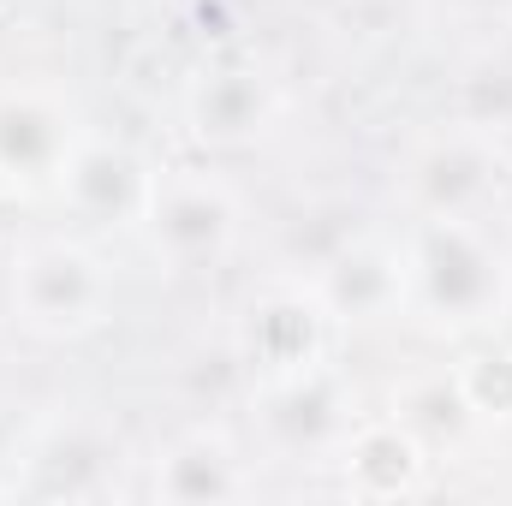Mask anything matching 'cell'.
<instances>
[{"label": "cell", "instance_id": "1", "mask_svg": "<svg viewBox=\"0 0 512 506\" xmlns=\"http://www.w3.org/2000/svg\"><path fill=\"white\" fill-rule=\"evenodd\" d=\"M405 245V316L435 334H483L512 310V251L483 221H411Z\"/></svg>", "mask_w": 512, "mask_h": 506}, {"label": "cell", "instance_id": "2", "mask_svg": "<svg viewBox=\"0 0 512 506\" xmlns=\"http://www.w3.org/2000/svg\"><path fill=\"white\" fill-rule=\"evenodd\" d=\"M6 310L36 340H84L114 316V268L84 239H30L6 256Z\"/></svg>", "mask_w": 512, "mask_h": 506}, {"label": "cell", "instance_id": "3", "mask_svg": "<svg viewBox=\"0 0 512 506\" xmlns=\"http://www.w3.org/2000/svg\"><path fill=\"white\" fill-rule=\"evenodd\" d=\"M239 197L227 179L197 173V167H173L155 173L149 209H143V239L155 262H167L173 274H209L221 268L239 245Z\"/></svg>", "mask_w": 512, "mask_h": 506}, {"label": "cell", "instance_id": "4", "mask_svg": "<svg viewBox=\"0 0 512 506\" xmlns=\"http://www.w3.org/2000/svg\"><path fill=\"white\" fill-rule=\"evenodd\" d=\"M256 429L286 459H340L346 435L358 429V393L322 364L268 376L256 393Z\"/></svg>", "mask_w": 512, "mask_h": 506}, {"label": "cell", "instance_id": "5", "mask_svg": "<svg viewBox=\"0 0 512 506\" xmlns=\"http://www.w3.org/2000/svg\"><path fill=\"white\" fill-rule=\"evenodd\" d=\"M507 161L495 149V131L453 126L429 137L405 167V203L417 221H483V209L501 197Z\"/></svg>", "mask_w": 512, "mask_h": 506}, {"label": "cell", "instance_id": "6", "mask_svg": "<svg viewBox=\"0 0 512 506\" xmlns=\"http://www.w3.org/2000/svg\"><path fill=\"white\" fill-rule=\"evenodd\" d=\"M78 137H84V126L66 108V96H54L42 84L0 90V185L12 197L54 191Z\"/></svg>", "mask_w": 512, "mask_h": 506}, {"label": "cell", "instance_id": "7", "mask_svg": "<svg viewBox=\"0 0 512 506\" xmlns=\"http://www.w3.org/2000/svg\"><path fill=\"white\" fill-rule=\"evenodd\" d=\"M149 191H155V167L114 137H78L54 197L96 233L108 227H143V209H149Z\"/></svg>", "mask_w": 512, "mask_h": 506}, {"label": "cell", "instance_id": "8", "mask_svg": "<svg viewBox=\"0 0 512 506\" xmlns=\"http://www.w3.org/2000/svg\"><path fill=\"white\" fill-rule=\"evenodd\" d=\"M310 292L322 298L328 322H393L405 316V245L352 233L310 268Z\"/></svg>", "mask_w": 512, "mask_h": 506}, {"label": "cell", "instance_id": "9", "mask_svg": "<svg viewBox=\"0 0 512 506\" xmlns=\"http://www.w3.org/2000/svg\"><path fill=\"white\" fill-rule=\"evenodd\" d=\"M322 346H328V310L310 292V280L262 292L245 316V358L256 364L262 381L322 364Z\"/></svg>", "mask_w": 512, "mask_h": 506}, {"label": "cell", "instance_id": "10", "mask_svg": "<svg viewBox=\"0 0 512 506\" xmlns=\"http://www.w3.org/2000/svg\"><path fill=\"white\" fill-rule=\"evenodd\" d=\"M274 84L256 72V66H215L191 84L185 96V120L191 137L209 143V149H245L262 131L274 126Z\"/></svg>", "mask_w": 512, "mask_h": 506}, {"label": "cell", "instance_id": "11", "mask_svg": "<svg viewBox=\"0 0 512 506\" xmlns=\"http://www.w3.org/2000/svg\"><path fill=\"white\" fill-rule=\"evenodd\" d=\"M429 447L399 423V417H358V429L346 435L340 447V465H346V489L358 501H411L423 495L429 483Z\"/></svg>", "mask_w": 512, "mask_h": 506}, {"label": "cell", "instance_id": "12", "mask_svg": "<svg viewBox=\"0 0 512 506\" xmlns=\"http://www.w3.org/2000/svg\"><path fill=\"white\" fill-rule=\"evenodd\" d=\"M245 495H251V471L233 453V441L215 435V429L179 435L155 465V501L203 506V501H245Z\"/></svg>", "mask_w": 512, "mask_h": 506}, {"label": "cell", "instance_id": "13", "mask_svg": "<svg viewBox=\"0 0 512 506\" xmlns=\"http://www.w3.org/2000/svg\"><path fill=\"white\" fill-rule=\"evenodd\" d=\"M114 459H120V447H108L90 423H66L30 453L24 489L42 501H96L114 489Z\"/></svg>", "mask_w": 512, "mask_h": 506}, {"label": "cell", "instance_id": "14", "mask_svg": "<svg viewBox=\"0 0 512 506\" xmlns=\"http://www.w3.org/2000/svg\"><path fill=\"white\" fill-rule=\"evenodd\" d=\"M393 417L435 453L441 441L453 447L477 417H471V405H465V393H459V381H453V370H435V376H417L405 381V393L393 399Z\"/></svg>", "mask_w": 512, "mask_h": 506}, {"label": "cell", "instance_id": "15", "mask_svg": "<svg viewBox=\"0 0 512 506\" xmlns=\"http://www.w3.org/2000/svg\"><path fill=\"white\" fill-rule=\"evenodd\" d=\"M453 381L477 423H512V346H477L453 364Z\"/></svg>", "mask_w": 512, "mask_h": 506}]
</instances>
